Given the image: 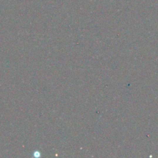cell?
<instances>
[{
    "instance_id": "obj_1",
    "label": "cell",
    "mask_w": 158,
    "mask_h": 158,
    "mask_svg": "<svg viewBox=\"0 0 158 158\" xmlns=\"http://www.w3.org/2000/svg\"><path fill=\"white\" fill-rule=\"evenodd\" d=\"M41 156V154H40V152L39 151H35L33 153V157H40Z\"/></svg>"
}]
</instances>
